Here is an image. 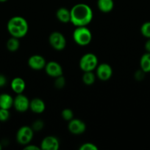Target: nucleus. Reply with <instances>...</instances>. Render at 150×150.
<instances>
[{"label": "nucleus", "instance_id": "1", "mask_svg": "<svg viewBox=\"0 0 150 150\" xmlns=\"http://www.w3.org/2000/svg\"><path fill=\"white\" fill-rule=\"evenodd\" d=\"M70 22L76 26H87L93 20L94 13L89 5L79 3L74 5L70 10Z\"/></svg>", "mask_w": 150, "mask_h": 150}, {"label": "nucleus", "instance_id": "2", "mask_svg": "<svg viewBox=\"0 0 150 150\" xmlns=\"http://www.w3.org/2000/svg\"><path fill=\"white\" fill-rule=\"evenodd\" d=\"M7 29L11 37L19 39L25 37L28 33L29 24L24 18L19 16H13L7 22Z\"/></svg>", "mask_w": 150, "mask_h": 150}, {"label": "nucleus", "instance_id": "3", "mask_svg": "<svg viewBox=\"0 0 150 150\" xmlns=\"http://www.w3.org/2000/svg\"><path fill=\"white\" fill-rule=\"evenodd\" d=\"M72 37L74 41L80 46L89 45L93 38L92 33L87 26H76L74 30Z\"/></svg>", "mask_w": 150, "mask_h": 150}, {"label": "nucleus", "instance_id": "4", "mask_svg": "<svg viewBox=\"0 0 150 150\" xmlns=\"http://www.w3.org/2000/svg\"><path fill=\"white\" fill-rule=\"evenodd\" d=\"M99 64L98 58L93 53H87L79 60V68L83 72L94 71Z\"/></svg>", "mask_w": 150, "mask_h": 150}, {"label": "nucleus", "instance_id": "5", "mask_svg": "<svg viewBox=\"0 0 150 150\" xmlns=\"http://www.w3.org/2000/svg\"><path fill=\"white\" fill-rule=\"evenodd\" d=\"M34 136V130L32 127L22 126L18 130L16 133V141L21 145L29 144L32 142Z\"/></svg>", "mask_w": 150, "mask_h": 150}, {"label": "nucleus", "instance_id": "6", "mask_svg": "<svg viewBox=\"0 0 150 150\" xmlns=\"http://www.w3.org/2000/svg\"><path fill=\"white\" fill-rule=\"evenodd\" d=\"M50 45L56 51H62L66 46V40L64 35L60 32H53L49 37Z\"/></svg>", "mask_w": 150, "mask_h": 150}, {"label": "nucleus", "instance_id": "7", "mask_svg": "<svg viewBox=\"0 0 150 150\" xmlns=\"http://www.w3.org/2000/svg\"><path fill=\"white\" fill-rule=\"evenodd\" d=\"M96 76L102 81H108L113 76V69L107 63H101L98 64L96 68Z\"/></svg>", "mask_w": 150, "mask_h": 150}, {"label": "nucleus", "instance_id": "8", "mask_svg": "<svg viewBox=\"0 0 150 150\" xmlns=\"http://www.w3.org/2000/svg\"><path fill=\"white\" fill-rule=\"evenodd\" d=\"M29 100L23 93L18 94L13 100V107L17 111L23 113L29 108Z\"/></svg>", "mask_w": 150, "mask_h": 150}, {"label": "nucleus", "instance_id": "9", "mask_svg": "<svg viewBox=\"0 0 150 150\" xmlns=\"http://www.w3.org/2000/svg\"><path fill=\"white\" fill-rule=\"evenodd\" d=\"M68 129L74 135H81L86 130V125L79 119H72L69 122Z\"/></svg>", "mask_w": 150, "mask_h": 150}, {"label": "nucleus", "instance_id": "10", "mask_svg": "<svg viewBox=\"0 0 150 150\" xmlns=\"http://www.w3.org/2000/svg\"><path fill=\"white\" fill-rule=\"evenodd\" d=\"M44 69L46 74L50 77L57 78L63 76V68L61 65L55 61H50L46 62Z\"/></svg>", "mask_w": 150, "mask_h": 150}, {"label": "nucleus", "instance_id": "11", "mask_svg": "<svg viewBox=\"0 0 150 150\" xmlns=\"http://www.w3.org/2000/svg\"><path fill=\"white\" fill-rule=\"evenodd\" d=\"M28 65L31 69L34 70H41L44 69L46 61L43 56L39 54H35L31 56L28 59Z\"/></svg>", "mask_w": 150, "mask_h": 150}, {"label": "nucleus", "instance_id": "12", "mask_svg": "<svg viewBox=\"0 0 150 150\" xmlns=\"http://www.w3.org/2000/svg\"><path fill=\"white\" fill-rule=\"evenodd\" d=\"M60 148V142L55 136H48L44 138L41 143V149L57 150Z\"/></svg>", "mask_w": 150, "mask_h": 150}, {"label": "nucleus", "instance_id": "13", "mask_svg": "<svg viewBox=\"0 0 150 150\" xmlns=\"http://www.w3.org/2000/svg\"><path fill=\"white\" fill-rule=\"evenodd\" d=\"M10 87L11 89L16 94H22L25 90L26 87V83L22 78L16 77L11 81L10 83Z\"/></svg>", "mask_w": 150, "mask_h": 150}, {"label": "nucleus", "instance_id": "14", "mask_svg": "<svg viewBox=\"0 0 150 150\" xmlns=\"http://www.w3.org/2000/svg\"><path fill=\"white\" fill-rule=\"evenodd\" d=\"M29 109L35 114H42L46 109L45 103L40 98H34L29 103Z\"/></svg>", "mask_w": 150, "mask_h": 150}, {"label": "nucleus", "instance_id": "15", "mask_svg": "<svg viewBox=\"0 0 150 150\" xmlns=\"http://www.w3.org/2000/svg\"><path fill=\"white\" fill-rule=\"evenodd\" d=\"M56 17L61 23H69L71 21L70 10L66 8V7H60L56 12Z\"/></svg>", "mask_w": 150, "mask_h": 150}, {"label": "nucleus", "instance_id": "16", "mask_svg": "<svg viewBox=\"0 0 150 150\" xmlns=\"http://www.w3.org/2000/svg\"><path fill=\"white\" fill-rule=\"evenodd\" d=\"M13 97L7 93H3L0 95V108L10 109L13 107Z\"/></svg>", "mask_w": 150, "mask_h": 150}, {"label": "nucleus", "instance_id": "17", "mask_svg": "<svg viewBox=\"0 0 150 150\" xmlns=\"http://www.w3.org/2000/svg\"><path fill=\"white\" fill-rule=\"evenodd\" d=\"M97 7L102 13H110L114 7V1L113 0H97Z\"/></svg>", "mask_w": 150, "mask_h": 150}, {"label": "nucleus", "instance_id": "18", "mask_svg": "<svg viewBox=\"0 0 150 150\" xmlns=\"http://www.w3.org/2000/svg\"><path fill=\"white\" fill-rule=\"evenodd\" d=\"M140 67L141 70L145 73H150V53L146 52L143 54L140 59Z\"/></svg>", "mask_w": 150, "mask_h": 150}, {"label": "nucleus", "instance_id": "19", "mask_svg": "<svg viewBox=\"0 0 150 150\" xmlns=\"http://www.w3.org/2000/svg\"><path fill=\"white\" fill-rule=\"evenodd\" d=\"M19 46H20V42H19V38L11 37L9 38L8 40L6 43V47L7 49L10 52H16L19 50Z\"/></svg>", "mask_w": 150, "mask_h": 150}, {"label": "nucleus", "instance_id": "20", "mask_svg": "<svg viewBox=\"0 0 150 150\" xmlns=\"http://www.w3.org/2000/svg\"><path fill=\"white\" fill-rule=\"evenodd\" d=\"M96 81V75L93 73V71L84 72L82 76V81L85 85H92Z\"/></svg>", "mask_w": 150, "mask_h": 150}, {"label": "nucleus", "instance_id": "21", "mask_svg": "<svg viewBox=\"0 0 150 150\" xmlns=\"http://www.w3.org/2000/svg\"><path fill=\"white\" fill-rule=\"evenodd\" d=\"M141 33L144 38H150V21H146L141 25Z\"/></svg>", "mask_w": 150, "mask_h": 150}, {"label": "nucleus", "instance_id": "22", "mask_svg": "<svg viewBox=\"0 0 150 150\" xmlns=\"http://www.w3.org/2000/svg\"><path fill=\"white\" fill-rule=\"evenodd\" d=\"M61 116L63 120L66 121H70L72 119H74V113L70 108H65L62 111Z\"/></svg>", "mask_w": 150, "mask_h": 150}, {"label": "nucleus", "instance_id": "23", "mask_svg": "<svg viewBox=\"0 0 150 150\" xmlns=\"http://www.w3.org/2000/svg\"><path fill=\"white\" fill-rule=\"evenodd\" d=\"M10 111L8 109L0 108V122H7L10 118Z\"/></svg>", "mask_w": 150, "mask_h": 150}, {"label": "nucleus", "instance_id": "24", "mask_svg": "<svg viewBox=\"0 0 150 150\" xmlns=\"http://www.w3.org/2000/svg\"><path fill=\"white\" fill-rule=\"evenodd\" d=\"M66 84V81H65L64 77L63 76H59V77L55 78V81H54V86L57 89H62L65 86Z\"/></svg>", "mask_w": 150, "mask_h": 150}, {"label": "nucleus", "instance_id": "25", "mask_svg": "<svg viewBox=\"0 0 150 150\" xmlns=\"http://www.w3.org/2000/svg\"><path fill=\"white\" fill-rule=\"evenodd\" d=\"M44 123L42 120H38L34 122L32 125V128L34 131H39L44 128Z\"/></svg>", "mask_w": 150, "mask_h": 150}, {"label": "nucleus", "instance_id": "26", "mask_svg": "<svg viewBox=\"0 0 150 150\" xmlns=\"http://www.w3.org/2000/svg\"><path fill=\"white\" fill-rule=\"evenodd\" d=\"M98 147L94 144L87 142V143L82 144L79 147V150H97Z\"/></svg>", "mask_w": 150, "mask_h": 150}, {"label": "nucleus", "instance_id": "27", "mask_svg": "<svg viewBox=\"0 0 150 150\" xmlns=\"http://www.w3.org/2000/svg\"><path fill=\"white\" fill-rule=\"evenodd\" d=\"M144 74H145V73H144V72L142 70H138V71L136 73H135V78L137 79V80L141 81V80H142L143 79H144Z\"/></svg>", "mask_w": 150, "mask_h": 150}, {"label": "nucleus", "instance_id": "28", "mask_svg": "<svg viewBox=\"0 0 150 150\" xmlns=\"http://www.w3.org/2000/svg\"><path fill=\"white\" fill-rule=\"evenodd\" d=\"M7 83V79L2 74H0V88L4 86Z\"/></svg>", "mask_w": 150, "mask_h": 150}, {"label": "nucleus", "instance_id": "29", "mask_svg": "<svg viewBox=\"0 0 150 150\" xmlns=\"http://www.w3.org/2000/svg\"><path fill=\"white\" fill-rule=\"evenodd\" d=\"M25 150H40L41 147H38V146H35V145H32V144H26L25 145L24 147Z\"/></svg>", "mask_w": 150, "mask_h": 150}, {"label": "nucleus", "instance_id": "30", "mask_svg": "<svg viewBox=\"0 0 150 150\" xmlns=\"http://www.w3.org/2000/svg\"><path fill=\"white\" fill-rule=\"evenodd\" d=\"M144 48H145L146 52L150 53V38L147 39V40L146 41L145 45H144Z\"/></svg>", "mask_w": 150, "mask_h": 150}, {"label": "nucleus", "instance_id": "31", "mask_svg": "<svg viewBox=\"0 0 150 150\" xmlns=\"http://www.w3.org/2000/svg\"><path fill=\"white\" fill-rule=\"evenodd\" d=\"M7 1H8V0H0V2H5Z\"/></svg>", "mask_w": 150, "mask_h": 150}, {"label": "nucleus", "instance_id": "32", "mask_svg": "<svg viewBox=\"0 0 150 150\" xmlns=\"http://www.w3.org/2000/svg\"><path fill=\"white\" fill-rule=\"evenodd\" d=\"M1 149H2V146H1V143H0V150H1Z\"/></svg>", "mask_w": 150, "mask_h": 150}]
</instances>
